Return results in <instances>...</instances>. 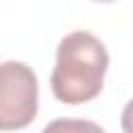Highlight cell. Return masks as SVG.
Masks as SVG:
<instances>
[{"label": "cell", "instance_id": "cell-1", "mask_svg": "<svg viewBox=\"0 0 133 133\" xmlns=\"http://www.w3.org/2000/svg\"><path fill=\"white\" fill-rule=\"evenodd\" d=\"M106 71L108 52L104 44L89 31H73L56 48V66L50 85L62 104H83L102 91Z\"/></svg>", "mask_w": 133, "mask_h": 133}, {"label": "cell", "instance_id": "cell-2", "mask_svg": "<svg viewBox=\"0 0 133 133\" xmlns=\"http://www.w3.org/2000/svg\"><path fill=\"white\" fill-rule=\"evenodd\" d=\"M37 114V77L25 64L6 60L0 66V127H27Z\"/></svg>", "mask_w": 133, "mask_h": 133}, {"label": "cell", "instance_id": "cell-3", "mask_svg": "<svg viewBox=\"0 0 133 133\" xmlns=\"http://www.w3.org/2000/svg\"><path fill=\"white\" fill-rule=\"evenodd\" d=\"M42 133H106L98 123L85 118H56L44 127Z\"/></svg>", "mask_w": 133, "mask_h": 133}, {"label": "cell", "instance_id": "cell-4", "mask_svg": "<svg viewBox=\"0 0 133 133\" xmlns=\"http://www.w3.org/2000/svg\"><path fill=\"white\" fill-rule=\"evenodd\" d=\"M121 127L125 133H133V100H129L121 114Z\"/></svg>", "mask_w": 133, "mask_h": 133}, {"label": "cell", "instance_id": "cell-5", "mask_svg": "<svg viewBox=\"0 0 133 133\" xmlns=\"http://www.w3.org/2000/svg\"><path fill=\"white\" fill-rule=\"evenodd\" d=\"M94 2H114V0H94Z\"/></svg>", "mask_w": 133, "mask_h": 133}]
</instances>
